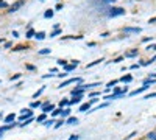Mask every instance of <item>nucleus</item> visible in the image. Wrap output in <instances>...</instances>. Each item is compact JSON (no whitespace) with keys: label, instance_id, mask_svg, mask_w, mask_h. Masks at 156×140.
Returning <instances> with one entry per match:
<instances>
[{"label":"nucleus","instance_id":"nucleus-7","mask_svg":"<svg viewBox=\"0 0 156 140\" xmlns=\"http://www.w3.org/2000/svg\"><path fill=\"white\" fill-rule=\"evenodd\" d=\"M148 87H150L148 84H144L142 87H139V89H136V90H133V92L130 93V97H134V95H137V93H142L144 90H147V89H148Z\"/></svg>","mask_w":156,"mask_h":140},{"label":"nucleus","instance_id":"nucleus-19","mask_svg":"<svg viewBox=\"0 0 156 140\" xmlns=\"http://www.w3.org/2000/svg\"><path fill=\"white\" fill-rule=\"evenodd\" d=\"M34 36H36V33L31 30V28H30V30L27 31V34H25V37H28V39H30V37H34Z\"/></svg>","mask_w":156,"mask_h":140},{"label":"nucleus","instance_id":"nucleus-4","mask_svg":"<svg viewBox=\"0 0 156 140\" xmlns=\"http://www.w3.org/2000/svg\"><path fill=\"white\" fill-rule=\"evenodd\" d=\"M81 81H83L81 78H70V79H67V81H62L61 86H58V87H59V89H61V87H66V86H69V84H72V82H78V84H81Z\"/></svg>","mask_w":156,"mask_h":140},{"label":"nucleus","instance_id":"nucleus-25","mask_svg":"<svg viewBox=\"0 0 156 140\" xmlns=\"http://www.w3.org/2000/svg\"><path fill=\"white\" fill-rule=\"evenodd\" d=\"M116 84H117V81H116V79H114V81H109V82L106 84V87H108V89H111L113 86H116Z\"/></svg>","mask_w":156,"mask_h":140},{"label":"nucleus","instance_id":"nucleus-43","mask_svg":"<svg viewBox=\"0 0 156 140\" xmlns=\"http://www.w3.org/2000/svg\"><path fill=\"white\" fill-rule=\"evenodd\" d=\"M150 78H153V79H154V78H156V73H150Z\"/></svg>","mask_w":156,"mask_h":140},{"label":"nucleus","instance_id":"nucleus-18","mask_svg":"<svg viewBox=\"0 0 156 140\" xmlns=\"http://www.w3.org/2000/svg\"><path fill=\"white\" fill-rule=\"evenodd\" d=\"M44 17H45V19H50V17H53V9H47V11L44 13Z\"/></svg>","mask_w":156,"mask_h":140},{"label":"nucleus","instance_id":"nucleus-30","mask_svg":"<svg viewBox=\"0 0 156 140\" xmlns=\"http://www.w3.org/2000/svg\"><path fill=\"white\" fill-rule=\"evenodd\" d=\"M30 106H31V107H39V106H41V103H39V101H33Z\"/></svg>","mask_w":156,"mask_h":140},{"label":"nucleus","instance_id":"nucleus-16","mask_svg":"<svg viewBox=\"0 0 156 140\" xmlns=\"http://www.w3.org/2000/svg\"><path fill=\"white\" fill-rule=\"evenodd\" d=\"M131 79H133L131 75H125V76H122V78H120V81H122V82H130Z\"/></svg>","mask_w":156,"mask_h":140},{"label":"nucleus","instance_id":"nucleus-1","mask_svg":"<svg viewBox=\"0 0 156 140\" xmlns=\"http://www.w3.org/2000/svg\"><path fill=\"white\" fill-rule=\"evenodd\" d=\"M108 17H117V16H123L125 14V9L123 8H116V6H113V8H108Z\"/></svg>","mask_w":156,"mask_h":140},{"label":"nucleus","instance_id":"nucleus-28","mask_svg":"<svg viewBox=\"0 0 156 140\" xmlns=\"http://www.w3.org/2000/svg\"><path fill=\"white\" fill-rule=\"evenodd\" d=\"M147 137H148L150 140H156V132H150V134L147 135Z\"/></svg>","mask_w":156,"mask_h":140},{"label":"nucleus","instance_id":"nucleus-32","mask_svg":"<svg viewBox=\"0 0 156 140\" xmlns=\"http://www.w3.org/2000/svg\"><path fill=\"white\" fill-rule=\"evenodd\" d=\"M153 97H156V92H153V93H148V95H145V100H148V98H153Z\"/></svg>","mask_w":156,"mask_h":140},{"label":"nucleus","instance_id":"nucleus-23","mask_svg":"<svg viewBox=\"0 0 156 140\" xmlns=\"http://www.w3.org/2000/svg\"><path fill=\"white\" fill-rule=\"evenodd\" d=\"M44 89H45V87H41V89H39V90H38V92H36V93H34V95H33V98H38V97L41 95V93L44 92Z\"/></svg>","mask_w":156,"mask_h":140},{"label":"nucleus","instance_id":"nucleus-13","mask_svg":"<svg viewBox=\"0 0 156 140\" xmlns=\"http://www.w3.org/2000/svg\"><path fill=\"white\" fill-rule=\"evenodd\" d=\"M14 118H16V115H14V114L6 115V117H5V123H11V121H14Z\"/></svg>","mask_w":156,"mask_h":140},{"label":"nucleus","instance_id":"nucleus-8","mask_svg":"<svg viewBox=\"0 0 156 140\" xmlns=\"http://www.w3.org/2000/svg\"><path fill=\"white\" fill-rule=\"evenodd\" d=\"M24 3H25V0H19V2H16V3H14L11 8H10V13H14V11H17V9H19V8L24 5Z\"/></svg>","mask_w":156,"mask_h":140},{"label":"nucleus","instance_id":"nucleus-37","mask_svg":"<svg viewBox=\"0 0 156 140\" xmlns=\"http://www.w3.org/2000/svg\"><path fill=\"white\" fill-rule=\"evenodd\" d=\"M52 123H55V121H53V120H47V121H45V123H44V125H45V126H50Z\"/></svg>","mask_w":156,"mask_h":140},{"label":"nucleus","instance_id":"nucleus-11","mask_svg":"<svg viewBox=\"0 0 156 140\" xmlns=\"http://www.w3.org/2000/svg\"><path fill=\"white\" fill-rule=\"evenodd\" d=\"M66 123H67V125H77V123H78V118H77V117H69V118L66 120Z\"/></svg>","mask_w":156,"mask_h":140},{"label":"nucleus","instance_id":"nucleus-26","mask_svg":"<svg viewBox=\"0 0 156 140\" xmlns=\"http://www.w3.org/2000/svg\"><path fill=\"white\" fill-rule=\"evenodd\" d=\"M50 53V48H42V50H39V54H49Z\"/></svg>","mask_w":156,"mask_h":140},{"label":"nucleus","instance_id":"nucleus-24","mask_svg":"<svg viewBox=\"0 0 156 140\" xmlns=\"http://www.w3.org/2000/svg\"><path fill=\"white\" fill-rule=\"evenodd\" d=\"M137 54V50H133V51H130V53H126L125 56H128V58H133V56H136Z\"/></svg>","mask_w":156,"mask_h":140},{"label":"nucleus","instance_id":"nucleus-42","mask_svg":"<svg viewBox=\"0 0 156 140\" xmlns=\"http://www.w3.org/2000/svg\"><path fill=\"white\" fill-rule=\"evenodd\" d=\"M6 6V2H0V8H5Z\"/></svg>","mask_w":156,"mask_h":140},{"label":"nucleus","instance_id":"nucleus-14","mask_svg":"<svg viewBox=\"0 0 156 140\" xmlns=\"http://www.w3.org/2000/svg\"><path fill=\"white\" fill-rule=\"evenodd\" d=\"M89 109H91V103H84V104H81V107H80L81 112H86V110H89Z\"/></svg>","mask_w":156,"mask_h":140},{"label":"nucleus","instance_id":"nucleus-33","mask_svg":"<svg viewBox=\"0 0 156 140\" xmlns=\"http://www.w3.org/2000/svg\"><path fill=\"white\" fill-rule=\"evenodd\" d=\"M25 48H27V47H24V45H17L14 50H16V51H19V50H25Z\"/></svg>","mask_w":156,"mask_h":140},{"label":"nucleus","instance_id":"nucleus-38","mask_svg":"<svg viewBox=\"0 0 156 140\" xmlns=\"http://www.w3.org/2000/svg\"><path fill=\"white\" fill-rule=\"evenodd\" d=\"M100 2H103V3H114V0H100Z\"/></svg>","mask_w":156,"mask_h":140},{"label":"nucleus","instance_id":"nucleus-21","mask_svg":"<svg viewBox=\"0 0 156 140\" xmlns=\"http://www.w3.org/2000/svg\"><path fill=\"white\" fill-rule=\"evenodd\" d=\"M31 121H33V117H31V118H27V120L24 121V123H20V126L24 128V126H27V125H30V123H31Z\"/></svg>","mask_w":156,"mask_h":140},{"label":"nucleus","instance_id":"nucleus-2","mask_svg":"<svg viewBox=\"0 0 156 140\" xmlns=\"http://www.w3.org/2000/svg\"><path fill=\"white\" fill-rule=\"evenodd\" d=\"M141 31H142V30H141L139 26H125V28H123V33H125V34H131V33H133V34H139Z\"/></svg>","mask_w":156,"mask_h":140},{"label":"nucleus","instance_id":"nucleus-31","mask_svg":"<svg viewBox=\"0 0 156 140\" xmlns=\"http://www.w3.org/2000/svg\"><path fill=\"white\" fill-rule=\"evenodd\" d=\"M62 123H66V121H64V118H61V120L58 121V123H56V125H55V128H59V126H61Z\"/></svg>","mask_w":156,"mask_h":140},{"label":"nucleus","instance_id":"nucleus-20","mask_svg":"<svg viewBox=\"0 0 156 140\" xmlns=\"http://www.w3.org/2000/svg\"><path fill=\"white\" fill-rule=\"evenodd\" d=\"M102 61H103V59H97V61H92L91 64H87V69H89V67H94V65H97V64H100Z\"/></svg>","mask_w":156,"mask_h":140},{"label":"nucleus","instance_id":"nucleus-44","mask_svg":"<svg viewBox=\"0 0 156 140\" xmlns=\"http://www.w3.org/2000/svg\"><path fill=\"white\" fill-rule=\"evenodd\" d=\"M2 135H3V132H0V137H2Z\"/></svg>","mask_w":156,"mask_h":140},{"label":"nucleus","instance_id":"nucleus-29","mask_svg":"<svg viewBox=\"0 0 156 140\" xmlns=\"http://www.w3.org/2000/svg\"><path fill=\"white\" fill-rule=\"evenodd\" d=\"M58 65H62V67H66V65H67V62L64 61V59H58Z\"/></svg>","mask_w":156,"mask_h":140},{"label":"nucleus","instance_id":"nucleus-12","mask_svg":"<svg viewBox=\"0 0 156 140\" xmlns=\"http://www.w3.org/2000/svg\"><path fill=\"white\" fill-rule=\"evenodd\" d=\"M69 115H70V109H69V107H66V109L61 110V118H66V117H69Z\"/></svg>","mask_w":156,"mask_h":140},{"label":"nucleus","instance_id":"nucleus-41","mask_svg":"<svg viewBox=\"0 0 156 140\" xmlns=\"http://www.w3.org/2000/svg\"><path fill=\"white\" fill-rule=\"evenodd\" d=\"M131 69H133V70H134V69H139V64H133V65H131Z\"/></svg>","mask_w":156,"mask_h":140},{"label":"nucleus","instance_id":"nucleus-35","mask_svg":"<svg viewBox=\"0 0 156 140\" xmlns=\"http://www.w3.org/2000/svg\"><path fill=\"white\" fill-rule=\"evenodd\" d=\"M20 78V73H17V75H14V76H11V81H16V79H19Z\"/></svg>","mask_w":156,"mask_h":140},{"label":"nucleus","instance_id":"nucleus-34","mask_svg":"<svg viewBox=\"0 0 156 140\" xmlns=\"http://www.w3.org/2000/svg\"><path fill=\"white\" fill-rule=\"evenodd\" d=\"M59 33H61V31H59V30H55V31H53V33H52V34H50V37H55V36H58V34H59Z\"/></svg>","mask_w":156,"mask_h":140},{"label":"nucleus","instance_id":"nucleus-36","mask_svg":"<svg viewBox=\"0 0 156 140\" xmlns=\"http://www.w3.org/2000/svg\"><path fill=\"white\" fill-rule=\"evenodd\" d=\"M38 121H45V114L39 115V117H38Z\"/></svg>","mask_w":156,"mask_h":140},{"label":"nucleus","instance_id":"nucleus-5","mask_svg":"<svg viewBox=\"0 0 156 140\" xmlns=\"http://www.w3.org/2000/svg\"><path fill=\"white\" fill-rule=\"evenodd\" d=\"M55 110V106L52 104V103H44V104H42V112H44V114H49V112H53Z\"/></svg>","mask_w":156,"mask_h":140},{"label":"nucleus","instance_id":"nucleus-6","mask_svg":"<svg viewBox=\"0 0 156 140\" xmlns=\"http://www.w3.org/2000/svg\"><path fill=\"white\" fill-rule=\"evenodd\" d=\"M84 86H83V84H80V86H77L75 89H73L72 90V95H83V93H84Z\"/></svg>","mask_w":156,"mask_h":140},{"label":"nucleus","instance_id":"nucleus-40","mask_svg":"<svg viewBox=\"0 0 156 140\" xmlns=\"http://www.w3.org/2000/svg\"><path fill=\"white\" fill-rule=\"evenodd\" d=\"M148 23H156V17H153V19H150V20H148Z\"/></svg>","mask_w":156,"mask_h":140},{"label":"nucleus","instance_id":"nucleus-10","mask_svg":"<svg viewBox=\"0 0 156 140\" xmlns=\"http://www.w3.org/2000/svg\"><path fill=\"white\" fill-rule=\"evenodd\" d=\"M81 98H83V95H73V98L70 100V104H78L81 101Z\"/></svg>","mask_w":156,"mask_h":140},{"label":"nucleus","instance_id":"nucleus-39","mask_svg":"<svg viewBox=\"0 0 156 140\" xmlns=\"http://www.w3.org/2000/svg\"><path fill=\"white\" fill-rule=\"evenodd\" d=\"M78 137H80V135H75V134H73V135H72L69 140H78Z\"/></svg>","mask_w":156,"mask_h":140},{"label":"nucleus","instance_id":"nucleus-3","mask_svg":"<svg viewBox=\"0 0 156 140\" xmlns=\"http://www.w3.org/2000/svg\"><path fill=\"white\" fill-rule=\"evenodd\" d=\"M20 114H22V115H20V120L25 121L27 118H31V117H33V110H30V109H22Z\"/></svg>","mask_w":156,"mask_h":140},{"label":"nucleus","instance_id":"nucleus-15","mask_svg":"<svg viewBox=\"0 0 156 140\" xmlns=\"http://www.w3.org/2000/svg\"><path fill=\"white\" fill-rule=\"evenodd\" d=\"M69 104H70V100H61V103H59V109L66 107V106H69Z\"/></svg>","mask_w":156,"mask_h":140},{"label":"nucleus","instance_id":"nucleus-17","mask_svg":"<svg viewBox=\"0 0 156 140\" xmlns=\"http://www.w3.org/2000/svg\"><path fill=\"white\" fill-rule=\"evenodd\" d=\"M36 39L38 41H42V39H45V33H42V31H39V33H36Z\"/></svg>","mask_w":156,"mask_h":140},{"label":"nucleus","instance_id":"nucleus-22","mask_svg":"<svg viewBox=\"0 0 156 140\" xmlns=\"http://www.w3.org/2000/svg\"><path fill=\"white\" fill-rule=\"evenodd\" d=\"M144 84H148V86H151V84H154V79H153V78H147V79L144 81Z\"/></svg>","mask_w":156,"mask_h":140},{"label":"nucleus","instance_id":"nucleus-27","mask_svg":"<svg viewBox=\"0 0 156 140\" xmlns=\"http://www.w3.org/2000/svg\"><path fill=\"white\" fill-rule=\"evenodd\" d=\"M61 110H62V109H55V110L52 112V115H53V117H56V115H59V114H61Z\"/></svg>","mask_w":156,"mask_h":140},{"label":"nucleus","instance_id":"nucleus-9","mask_svg":"<svg viewBox=\"0 0 156 140\" xmlns=\"http://www.w3.org/2000/svg\"><path fill=\"white\" fill-rule=\"evenodd\" d=\"M80 64V61H73L72 64H69V65H66V67H64V70H66V72H72L73 69H75L77 67V65Z\"/></svg>","mask_w":156,"mask_h":140}]
</instances>
